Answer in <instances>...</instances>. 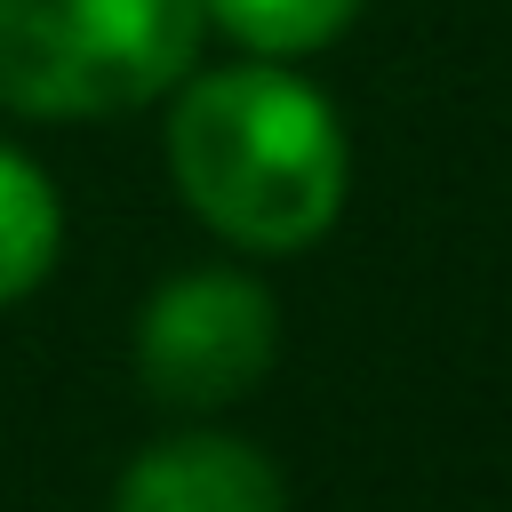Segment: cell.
<instances>
[{"mask_svg":"<svg viewBox=\"0 0 512 512\" xmlns=\"http://www.w3.org/2000/svg\"><path fill=\"white\" fill-rule=\"evenodd\" d=\"M280 352V312L248 272H184L136 320V368L176 408H224L264 384Z\"/></svg>","mask_w":512,"mask_h":512,"instance_id":"cell-3","label":"cell"},{"mask_svg":"<svg viewBox=\"0 0 512 512\" xmlns=\"http://www.w3.org/2000/svg\"><path fill=\"white\" fill-rule=\"evenodd\" d=\"M200 8H208L240 48H256V56H304V48L336 40L360 0H200Z\"/></svg>","mask_w":512,"mask_h":512,"instance_id":"cell-6","label":"cell"},{"mask_svg":"<svg viewBox=\"0 0 512 512\" xmlns=\"http://www.w3.org/2000/svg\"><path fill=\"white\" fill-rule=\"evenodd\" d=\"M168 168L184 200L256 256L312 248L344 208V136L320 88L280 64L200 72L168 120Z\"/></svg>","mask_w":512,"mask_h":512,"instance_id":"cell-1","label":"cell"},{"mask_svg":"<svg viewBox=\"0 0 512 512\" xmlns=\"http://www.w3.org/2000/svg\"><path fill=\"white\" fill-rule=\"evenodd\" d=\"M112 512H288V496L256 448L216 440V432H184V440H160L128 464Z\"/></svg>","mask_w":512,"mask_h":512,"instance_id":"cell-4","label":"cell"},{"mask_svg":"<svg viewBox=\"0 0 512 512\" xmlns=\"http://www.w3.org/2000/svg\"><path fill=\"white\" fill-rule=\"evenodd\" d=\"M56 248H64L56 184H48L16 144H0V304L32 296V288L56 272Z\"/></svg>","mask_w":512,"mask_h":512,"instance_id":"cell-5","label":"cell"},{"mask_svg":"<svg viewBox=\"0 0 512 512\" xmlns=\"http://www.w3.org/2000/svg\"><path fill=\"white\" fill-rule=\"evenodd\" d=\"M200 0H0V104L32 120L136 112L200 56Z\"/></svg>","mask_w":512,"mask_h":512,"instance_id":"cell-2","label":"cell"}]
</instances>
